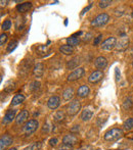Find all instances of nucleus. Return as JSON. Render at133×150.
I'll return each mask as SVG.
<instances>
[{
	"label": "nucleus",
	"mask_w": 133,
	"mask_h": 150,
	"mask_svg": "<svg viewBox=\"0 0 133 150\" xmlns=\"http://www.w3.org/2000/svg\"><path fill=\"white\" fill-rule=\"evenodd\" d=\"M123 136V130L120 128H113L109 130L105 134V140L107 141H115L120 139Z\"/></svg>",
	"instance_id": "nucleus-1"
},
{
	"label": "nucleus",
	"mask_w": 133,
	"mask_h": 150,
	"mask_svg": "<svg viewBox=\"0 0 133 150\" xmlns=\"http://www.w3.org/2000/svg\"><path fill=\"white\" fill-rule=\"evenodd\" d=\"M38 127H39V122L37 120H30L25 124L24 128H23V132L26 136H30L36 132Z\"/></svg>",
	"instance_id": "nucleus-2"
},
{
	"label": "nucleus",
	"mask_w": 133,
	"mask_h": 150,
	"mask_svg": "<svg viewBox=\"0 0 133 150\" xmlns=\"http://www.w3.org/2000/svg\"><path fill=\"white\" fill-rule=\"evenodd\" d=\"M110 21V16L107 13H100L91 22V26L93 27H102Z\"/></svg>",
	"instance_id": "nucleus-3"
},
{
	"label": "nucleus",
	"mask_w": 133,
	"mask_h": 150,
	"mask_svg": "<svg viewBox=\"0 0 133 150\" xmlns=\"http://www.w3.org/2000/svg\"><path fill=\"white\" fill-rule=\"evenodd\" d=\"M80 109H81V103L78 99H75L68 106V113L70 115H76L80 111Z\"/></svg>",
	"instance_id": "nucleus-4"
},
{
	"label": "nucleus",
	"mask_w": 133,
	"mask_h": 150,
	"mask_svg": "<svg viewBox=\"0 0 133 150\" xmlns=\"http://www.w3.org/2000/svg\"><path fill=\"white\" fill-rule=\"evenodd\" d=\"M84 71L83 67H78V69H74L69 76H68V81L69 82H74V81H77V80L81 79L82 77L84 76Z\"/></svg>",
	"instance_id": "nucleus-5"
},
{
	"label": "nucleus",
	"mask_w": 133,
	"mask_h": 150,
	"mask_svg": "<svg viewBox=\"0 0 133 150\" xmlns=\"http://www.w3.org/2000/svg\"><path fill=\"white\" fill-rule=\"evenodd\" d=\"M115 46H117V39L115 37H110L101 43V49L110 51V50L114 49Z\"/></svg>",
	"instance_id": "nucleus-6"
},
{
	"label": "nucleus",
	"mask_w": 133,
	"mask_h": 150,
	"mask_svg": "<svg viewBox=\"0 0 133 150\" xmlns=\"http://www.w3.org/2000/svg\"><path fill=\"white\" fill-rule=\"evenodd\" d=\"M60 99L58 96H52L50 97L49 99H48L47 101V106L49 109H51V110H54V109H56L58 106H60Z\"/></svg>",
	"instance_id": "nucleus-7"
},
{
	"label": "nucleus",
	"mask_w": 133,
	"mask_h": 150,
	"mask_svg": "<svg viewBox=\"0 0 133 150\" xmlns=\"http://www.w3.org/2000/svg\"><path fill=\"white\" fill-rule=\"evenodd\" d=\"M103 78V73L101 71H95L91 74V75L88 77V81L92 84L98 83L101 79Z\"/></svg>",
	"instance_id": "nucleus-8"
},
{
	"label": "nucleus",
	"mask_w": 133,
	"mask_h": 150,
	"mask_svg": "<svg viewBox=\"0 0 133 150\" xmlns=\"http://www.w3.org/2000/svg\"><path fill=\"white\" fill-rule=\"evenodd\" d=\"M77 142H78V138L73 134L66 135L63 138V143L66 145H69V146H74L75 144H77Z\"/></svg>",
	"instance_id": "nucleus-9"
},
{
	"label": "nucleus",
	"mask_w": 133,
	"mask_h": 150,
	"mask_svg": "<svg viewBox=\"0 0 133 150\" xmlns=\"http://www.w3.org/2000/svg\"><path fill=\"white\" fill-rule=\"evenodd\" d=\"M12 143V138L9 136V135L5 134L1 137L0 139V150H4L6 146H9Z\"/></svg>",
	"instance_id": "nucleus-10"
},
{
	"label": "nucleus",
	"mask_w": 133,
	"mask_h": 150,
	"mask_svg": "<svg viewBox=\"0 0 133 150\" xmlns=\"http://www.w3.org/2000/svg\"><path fill=\"white\" fill-rule=\"evenodd\" d=\"M16 109H9V110H7V111H6V113H5V115H4L2 122H3V124H8V122H12L14 119H16Z\"/></svg>",
	"instance_id": "nucleus-11"
},
{
	"label": "nucleus",
	"mask_w": 133,
	"mask_h": 150,
	"mask_svg": "<svg viewBox=\"0 0 133 150\" xmlns=\"http://www.w3.org/2000/svg\"><path fill=\"white\" fill-rule=\"evenodd\" d=\"M28 117H29V111L26 110V109H23V110L21 111L20 113H18V115L16 117V125L24 124V122H26L27 120H28Z\"/></svg>",
	"instance_id": "nucleus-12"
},
{
	"label": "nucleus",
	"mask_w": 133,
	"mask_h": 150,
	"mask_svg": "<svg viewBox=\"0 0 133 150\" xmlns=\"http://www.w3.org/2000/svg\"><path fill=\"white\" fill-rule=\"evenodd\" d=\"M94 64H95L96 69H103L105 67H107V58L103 57V56H100V57H97L95 60H94Z\"/></svg>",
	"instance_id": "nucleus-13"
},
{
	"label": "nucleus",
	"mask_w": 133,
	"mask_h": 150,
	"mask_svg": "<svg viewBox=\"0 0 133 150\" xmlns=\"http://www.w3.org/2000/svg\"><path fill=\"white\" fill-rule=\"evenodd\" d=\"M44 74V67L42 63H37V64H35V67H34L33 69V75L35 76V77L37 78H40L42 77Z\"/></svg>",
	"instance_id": "nucleus-14"
},
{
	"label": "nucleus",
	"mask_w": 133,
	"mask_h": 150,
	"mask_svg": "<svg viewBox=\"0 0 133 150\" xmlns=\"http://www.w3.org/2000/svg\"><path fill=\"white\" fill-rule=\"evenodd\" d=\"M89 92H90V89H89V87H88V86L82 85V86H80L79 89H78L77 95L79 97H81V98H84V97H86L88 94H89Z\"/></svg>",
	"instance_id": "nucleus-15"
},
{
	"label": "nucleus",
	"mask_w": 133,
	"mask_h": 150,
	"mask_svg": "<svg viewBox=\"0 0 133 150\" xmlns=\"http://www.w3.org/2000/svg\"><path fill=\"white\" fill-rule=\"evenodd\" d=\"M31 65H32V60H24L22 63V65L20 67V71L22 74H27L28 73V71L31 69Z\"/></svg>",
	"instance_id": "nucleus-16"
},
{
	"label": "nucleus",
	"mask_w": 133,
	"mask_h": 150,
	"mask_svg": "<svg viewBox=\"0 0 133 150\" xmlns=\"http://www.w3.org/2000/svg\"><path fill=\"white\" fill-rule=\"evenodd\" d=\"M31 7H32V3H31V2H25V3H22V4H20V5L16 6V9H18V12L24 13V12L28 11Z\"/></svg>",
	"instance_id": "nucleus-17"
},
{
	"label": "nucleus",
	"mask_w": 133,
	"mask_h": 150,
	"mask_svg": "<svg viewBox=\"0 0 133 150\" xmlns=\"http://www.w3.org/2000/svg\"><path fill=\"white\" fill-rule=\"evenodd\" d=\"M92 115H93V112L90 109H84L81 112V120L83 122H88L92 119Z\"/></svg>",
	"instance_id": "nucleus-18"
},
{
	"label": "nucleus",
	"mask_w": 133,
	"mask_h": 150,
	"mask_svg": "<svg viewBox=\"0 0 133 150\" xmlns=\"http://www.w3.org/2000/svg\"><path fill=\"white\" fill-rule=\"evenodd\" d=\"M128 43H129V40H128V38H126V37L122 38V39L119 41V43H118V45H117L118 50H120V51H123V50H125L126 48L128 47Z\"/></svg>",
	"instance_id": "nucleus-19"
},
{
	"label": "nucleus",
	"mask_w": 133,
	"mask_h": 150,
	"mask_svg": "<svg viewBox=\"0 0 133 150\" xmlns=\"http://www.w3.org/2000/svg\"><path fill=\"white\" fill-rule=\"evenodd\" d=\"M60 51L62 52L63 54H65V55H71L72 53L74 52V49L72 46L68 45V44H66V45H62L60 47Z\"/></svg>",
	"instance_id": "nucleus-20"
},
{
	"label": "nucleus",
	"mask_w": 133,
	"mask_h": 150,
	"mask_svg": "<svg viewBox=\"0 0 133 150\" xmlns=\"http://www.w3.org/2000/svg\"><path fill=\"white\" fill-rule=\"evenodd\" d=\"M73 96H74V89L72 87L67 88V89L63 92V98H64L66 101L72 99L73 98Z\"/></svg>",
	"instance_id": "nucleus-21"
},
{
	"label": "nucleus",
	"mask_w": 133,
	"mask_h": 150,
	"mask_svg": "<svg viewBox=\"0 0 133 150\" xmlns=\"http://www.w3.org/2000/svg\"><path fill=\"white\" fill-rule=\"evenodd\" d=\"M78 64H79V58L75 57V58H73V59L68 61L67 67L69 69H78V67H77Z\"/></svg>",
	"instance_id": "nucleus-22"
},
{
	"label": "nucleus",
	"mask_w": 133,
	"mask_h": 150,
	"mask_svg": "<svg viewBox=\"0 0 133 150\" xmlns=\"http://www.w3.org/2000/svg\"><path fill=\"white\" fill-rule=\"evenodd\" d=\"M25 101V96L23 94H16V96L12 98L11 101V105H18L21 104L22 102Z\"/></svg>",
	"instance_id": "nucleus-23"
},
{
	"label": "nucleus",
	"mask_w": 133,
	"mask_h": 150,
	"mask_svg": "<svg viewBox=\"0 0 133 150\" xmlns=\"http://www.w3.org/2000/svg\"><path fill=\"white\" fill-rule=\"evenodd\" d=\"M67 43H68V45L72 46V47L77 46L78 44H79V38H77L76 36H72V37L67 39Z\"/></svg>",
	"instance_id": "nucleus-24"
},
{
	"label": "nucleus",
	"mask_w": 133,
	"mask_h": 150,
	"mask_svg": "<svg viewBox=\"0 0 133 150\" xmlns=\"http://www.w3.org/2000/svg\"><path fill=\"white\" fill-rule=\"evenodd\" d=\"M123 127H124V129H125V130H127V131L133 129V119H132V117L126 120L125 122H124Z\"/></svg>",
	"instance_id": "nucleus-25"
},
{
	"label": "nucleus",
	"mask_w": 133,
	"mask_h": 150,
	"mask_svg": "<svg viewBox=\"0 0 133 150\" xmlns=\"http://www.w3.org/2000/svg\"><path fill=\"white\" fill-rule=\"evenodd\" d=\"M132 105H133L132 99L128 97V98H126L125 100H124V102H123V108L124 109H130V108H131Z\"/></svg>",
	"instance_id": "nucleus-26"
},
{
	"label": "nucleus",
	"mask_w": 133,
	"mask_h": 150,
	"mask_svg": "<svg viewBox=\"0 0 133 150\" xmlns=\"http://www.w3.org/2000/svg\"><path fill=\"white\" fill-rule=\"evenodd\" d=\"M42 147V144L40 142H36V143H33L32 145L28 146L25 150H40Z\"/></svg>",
	"instance_id": "nucleus-27"
},
{
	"label": "nucleus",
	"mask_w": 133,
	"mask_h": 150,
	"mask_svg": "<svg viewBox=\"0 0 133 150\" xmlns=\"http://www.w3.org/2000/svg\"><path fill=\"white\" fill-rule=\"evenodd\" d=\"M65 119V113L63 111H58V112L54 115V120L55 122H60Z\"/></svg>",
	"instance_id": "nucleus-28"
},
{
	"label": "nucleus",
	"mask_w": 133,
	"mask_h": 150,
	"mask_svg": "<svg viewBox=\"0 0 133 150\" xmlns=\"http://www.w3.org/2000/svg\"><path fill=\"white\" fill-rule=\"evenodd\" d=\"M18 46V41H11L7 46V52H12Z\"/></svg>",
	"instance_id": "nucleus-29"
},
{
	"label": "nucleus",
	"mask_w": 133,
	"mask_h": 150,
	"mask_svg": "<svg viewBox=\"0 0 133 150\" xmlns=\"http://www.w3.org/2000/svg\"><path fill=\"white\" fill-rule=\"evenodd\" d=\"M11 28V22L9 20H6L4 21V23L2 24V30L3 31H7Z\"/></svg>",
	"instance_id": "nucleus-30"
},
{
	"label": "nucleus",
	"mask_w": 133,
	"mask_h": 150,
	"mask_svg": "<svg viewBox=\"0 0 133 150\" xmlns=\"http://www.w3.org/2000/svg\"><path fill=\"white\" fill-rule=\"evenodd\" d=\"M40 88V83L39 82H37V81H35V82H33L32 84H31V86H30V89L31 91H33V92H36L38 89Z\"/></svg>",
	"instance_id": "nucleus-31"
},
{
	"label": "nucleus",
	"mask_w": 133,
	"mask_h": 150,
	"mask_svg": "<svg viewBox=\"0 0 133 150\" xmlns=\"http://www.w3.org/2000/svg\"><path fill=\"white\" fill-rule=\"evenodd\" d=\"M112 3L111 0H102V1H100V8H105Z\"/></svg>",
	"instance_id": "nucleus-32"
},
{
	"label": "nucleus",
	"mask_w": 133,
	"mask_h": 150,
	"mask_svg": "<svg viewBox=\"0 0 133 150\" xmlns=\"http://www.w3.org/2000/svg\"><path fill=\"white\" fill-rule=\"evenodd\" d=\"M6 40H7V35L6 34H1V36H0V45L3 46Z\"/></svg>",
	"instance_id": "nucleus-33"
},
{
	"label": "nucleus",
	"mask_w": 133,
	"mask_h": 150,
	"mask_svg": "<svg viewBox=\"0 0 133 150\" xmlns=\"http://www.w3.org/2000/svg\"><path fill=\"white\" fill-rule=\"evenodd\" d=\"M58 150H73V146H69V145L63 144L58 147Z\"/></svg>",
	"instance_id": "nucleus-34"
},
{
	"label": "nucleus",
	"mask_w": 133,
	"mask_h": 150,
	"mask_svg": "<svg viewBox=\"0 0 133 150\" xmlns=\"http://www.w3.org/2000/svg\"><path fill=\"white\" fill-rule=\"evenodd\" d=\"M58 142V138H51V139L49 140V144L51 145V146H56Z\"/></svg>",
	"instance_id": "nucleus-35"
},
{
	"label": "nucleus",
	"mask_w": 133,
	"mask_h": 150,
	"mask_svg": "<svg viewBox=\"0 0 133 150\" xmlns=\"http://www.w3.org/2000/svg\"><path fill=\"white\" fill-rule=\"evenodd\" d=\"M101 38H102V35H98L97 37L94 39V46H96V45H98V44H100Z\"/></svg>",
	"instance_id": "nucleus-36"
},
{
	"label": "nucleus",
	"mask_w": 133,
	"mask_h": 150,
	"mask_svg": "<svg viewBox=\"0 0 133 150\" xmlns=\"http://www.w3.org/2000/svg\"><path fill=\"white\" fill-rule=\"evenodd\" d=\"M91 6H92V4H89V5H88L87 7H86V8H84V9L82 10V12H81V16H84V14H85L86 12H87L88 10H89L90 8H91Z\"/></svg>",
	"instance_id": "nucleus-37"
},
{
	"label": "nucleus",
	"mask_w": 133,
	"mask_h": 150,
	"mask_svg": "<svg viewBox=\"0 0 133 150\" xmlns=\"http://www.w3.org/2000/svg\"><path fill=\"white\" fill-rule=\"evenodd\" d=\"M115 74H116V80H117V81H119L120 80V71H119V69H115Z\"/></svg>",
	"instance_id": "nucleus-38"
},
{
	"label": "nucleus",
	"mask_w": 133,
	"mask_h": 150,
	"mask_svg": "<svg viewBox=\"0 0 133 150\" xmlns=\"http://www.w3.org/2000/svg\"><path fill=\"white\" fill-rule=\"evenodd\" d=\"M14 89V85H10L9 87H7V88H5V89H4V91H5V92H11L12 90Z\"/></svg>",
	"instance_id": "nucleus-39"
},
{
	"label": "nucleus",
	"mask_w": 133,
	"mask_h": 150,
	"mask_svg": "<svg viewBox=\"0 0 133 150\" xmlns=\"http://www.w3.org/2000/svg\"><path fill=\"white\" fill-rule=\"evenodd\" d=\"M83 39H84V41H85V42H88L90 39H91V34H90V33H88L87 35H86L85 37L83 38Z\"/></svg>",
	"instance_id": "nucleus-40"
},
{
	"label": "nucleus",
	"mask_w": 133,
	"mask_h": 150,
	"mask_svg": "<svg viewBox=\"0 0 133 150\" xmlns=\"http://www.w3.org/2000/svg\"><path fill=\"white\" fill-rule=\"evenodd\" d=\"M79 131V126H74V128L71 129V132H78Z\"/></svg>",
	"instance_id": "nucleus-41"
},
{
	"label": "nucleus",
	"mask_w": 133,
	"mask_h": 150,
	"mask_svg": "<svg viewBox=\"0 0 133 150\" xmlns=\"http://www.w3.org/2000/svg\"><path fill=\"white\" fill-rule=\"evenodd\" d=\"M0 3H1V6H5L6 3H7V1H6V0H5V1H3V0H2V1L0 2Z\"/></svg>",
	"instance_id": "nucleus-42"
},
{
	"label": "nucleus",
	"mask_w": 133,
	"mask_h": 150,
	"mask_svg": "<svg viewBox=\"0 0 133 150\" xmlns=\"http://www.w3.org/2000/svg\"><path fill=\"white\" fill-rule=\"evenodd\" d=\"M9 150H16V148H10Z\"/></svg>",
	"instance_id": "nucleus-43"
},
{
	"label": "nucleus",
	"mask_w": 133,
	"mask_h": 150,
	"mask_svg": "<svg viewBox=\"0 0 133 150\" xmlns=\"http://www.w3.org/2000/svg\"><path fill=\"white\" fill-rule=\"evenodd\" d=\"M132 67H133V61H132Z\"/></svg>",
	"instance_id": "nucleus-44"
},
{
	"label": "nucleus",
	"mask_w": 133,
	"mask_h": 150,
	"mask_svg": "<svg viewBox=\"0 0 133 150\" xmlns=\"http://www.w3.org/2000/svg\"><path fill=\"white\" fill-rule=\"evenodd\" d=\"M132 16H133V13H132Z\"/></svg>",
	"instance_id": "nucleus-45"
}]
</instances>
